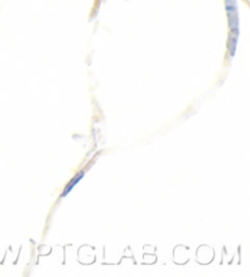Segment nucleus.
I'll return each mask as SVG.
<instances>
[{
	"label": "nucleus",
	"mask_w": 250,
	"mask_h": 277,
	"mask_svg": "<svg viewBox=\"0 0 250 277\" xmlns=\"http://www.w3.org/2000/svg\"><path fill=\"white\" fill-rule=\"evenodd\" d=\"M83 175H84V171H81V172H79L78 175H77L76 177H74V179H71L70 184H67V187H66V188H65V191H63V193L61 194V196H67V194H68V192H70L71 189H72V187H74V186H76V184H77V182H78L79 179H82V176H83Z\"/></svg>",
	"instance_id": "f257e3e1"
}]
</instances>
